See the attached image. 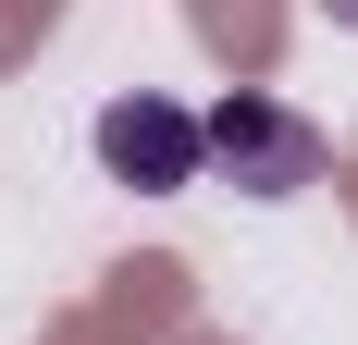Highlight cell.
<instances>
[{"label": "cell", "mask_w": 358, "mask_h": 345, "mask_svg": "<svg viewBox=\"0 0 358 345\" xmlns=\"http://www.w3.org/2000/svg\"><path fill=\"white\" fill-rule=\"evenodd\" d=\"M198 136H210V172L235 185V198H296V185H322V124L285 111V99H259V87L210 99Z\"/></svg>", "instance_id": "1"}, {"label": "cell", "mask_w": 358, "mask_h": 345, "mask_svg": "<svg viewBox=\"0 0 358 345\" xmlns=\"http://www.w3.org/2000/svg\"><path fill=\"white\" fill-rule=\"evenodd\" d=\"M322 13H334V25H346V37H358V0H322Z\"/></svg>", "instance_id": "3"}, {"label": "cell", "mask_w": 358, "mask_h": 345, "mask_svg": "<svg viewBox=\"0 0 358 345\" xmlns=\"http://www.w3.org/2000/svg\"><path fill=\"white\" fill-rule=\"evenodd\" d=\"M99 136V172L111 185H148V198H185L198 172H210V136H198V111L161 99V87H124V99L87 124Z\"/></svg>", "instance_id": "2"}]
</instances>
